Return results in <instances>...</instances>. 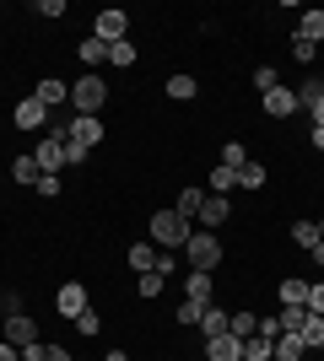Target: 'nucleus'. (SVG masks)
Returning a JSON list of instances; mask_svg holds the SVG:
<instances>
[{
  "instance_id": "18",
  "label": "nucleus",
  "mask_w": 324,
  "mask_h": 361,
  "mask_svg": "<svg viewBox=\"0 0 324 361\" xmlns=\"http://www.w3.org/2000/svg\"><path fill=\"white\" fill-rule=\"evenodd\" d=\"M195 92H200V81H195V75H184V71L168 75V97H173V103H189Z\"/></svg>"
},
{
  "instance_id": "23",
  "label": "nucleus",
  "mask_w": 324,
  "mask_h": 361,
  "mask_svg": "<svg viewBox=\"0 0 324 361\" xmlns=\"http://www.w3.org/2000/svg\"><path fill=\"white\" fill-rule=\"evenodd\" d=\"M76 54H81L87 65H108V44H103V38H81Z\"/></svg>"
},
{
  "instance_id": "29",
  "label": "nucleus",
  "mask_w": 324,
  "mask_h": 361,
  "mask_svg": "<svg viewBox=\"0 0 324 361\" xmlns=\"http://www.w3.org/2000/svg\"><path fill=\"white\" fill-rule=\"evenodd\" d=\"M308 324V307H281V334H297Z\"/></svg>"
},
{
  "instance_id": "39",
  "label": "nucleus",
  "mask_w": 324,
  "mask_h": 361,
  "mask_svg": "<svg viewBox=\"0 0 324 361\" xmlns=\"http://www.w3.org/2000/svg\"><path fill=\"white\" fill-rule=\"evenodd\" d=\"M0 313L16 318V313H22V297H16V291H0Z\"/></svg>"
},
{
  "instance_id": "21",
  "label": "nucleus",
  "mask_w": 324,
  "mask_h": 361,
  "mask_svg": "<svg viewBox=\"0 0 324 361\" xmlns=\"http://www.w3.org/2000/svg\"><path fill=\"white\" fill-rule=\"evenodd\" d=\"M227 318H232V313H222V307H205V313H200V329H205V340L227 334Z\"/></svg>"
},
{
  "instance_id": "20",
  "label": "nucleus",
  "mask_w": 324,
  "mask_h": 361,
  "mask_svg": "<svg viewBox=\"0 0 324 361\" xmlns=\"http://www.w3.org/2000/svg\"><path fill=\"white\" fill-rule=\"evenodd\" d=\"M292 243H297V248H308V254H313V248H319V221H292Z\"/></svg>"
},
{
  "instance_id": "40",
  "label": "nucleus",
  "mask_w": 324,
  "mask_h": 361,
  "mask_svg": "<svg viewBox=\"0 0 324 361\" xmlns=\"http://www.w3.org/2000/svg\"><path fill=\"white\" fill-rule=\"evenodd\" d=\"M38 16H65V0H38Z\"/></svg>"
},
{
  "instance_id": "3",
  "label": "nucleus",
  "mask_w": 324,
  "mask_h": 361,
  "mask_svg": "<svg viewBox=\"0 0 324 361\" xmlns=\"http://www.w3.org/2000/svg\"><path fill=\"white\" fill-rule=\"evenodd\" d=\"M108 103V87H103V75H81L76 87H71V108L76 114H87V119H97Z\"/></svg>"
},
{
  "instance_id": "25",
  "label": "nucleus",
  "mask_w": 324,
  "mask_h": 361,
  "mask_svg": "<svg viewBox=\"0 0 324 361\" xmlns=\"http://www.w3.org/2000/svg\"><path fill=\"white\" fill-rule=\"evenodd\" d=\"M270 345H276V340H265V334H248V340H244V361H270Z\"/></svg>"
},
{
  "instance_id": "30",
  "label": "nucleus",
  "mask_w": 324,
  "mask_h": 361,
  "mask_svg": "<svg viewBox=\"0 0 324 361\" xmlns=\"http://www.w3.org/2000/svg\"><path fill=\"white\" fill-rule=\"evenodd\" d=\"M162 286H168V275H140V281H136V291H140V297H146V302H152V297H162Z\"/></svg>"
},
{
  "instance_id": "32",
  "label": "nucleus",
  "mask_w": 324,
  "mask_h": 361,
  "mask_svg": "<svg viewBox=\"0 0 324 361\" xmlns=\"http://www.w3.org/2000/svg\"><path fill=\"white\" fill-rule=\"evenodd\" d=\"M319 97H324V81H319V75H308V81L297 87V103L308 108V103H319Z\"/></svg>"
},
{
  "instance_id": "7",
  "label": "nucleus",
  "mask_w": 324,
  "mask_h": 361,
  "mask_svg": "<svg viewBox=\"0 0 324 361\" xmlns=\"http://www.w3.org/2000/svg\"><path fill=\"white\" fill-rule=\"evenodd\" d=\"M6 345H16V350H28V345H38V324H32L28 313H16V318H6V334H0Z\"/></svg>"
},
{
  "instance_id": "17",
  "label": "nucleus",
  "mask_w": 324,
  "mask_h": 361,
  "mask_svg": "<svg viewBox=\"0 0 324 361\" xmlns=\"http://www.w3.org/2000/svg\"><path fill=\"white\" fill-rule=\"evenodd\" d=\"M200 205H205V189H184V195L173 200V211L184 216V221H200Z\"/></svg>"
},
{
  "instance_id": "38",
  "label": "nucleus",
  "mask_w": 324,
  "mask_h": 361,
  "mask_svg": "<svg viewBox=\"0 0 324 361\" xmlns=\"http://www.w3.org/2000/svg\"><path fill=\"white\" fill-rule=\"evenodd\" d=\"M313 49H319V44H308V38H292V60L313 65Z\"/></svg>"
},
{
  "instance_id": "9",
  "label": "nucleus",
  "mask_w": 324,
  "mask_h": 361,
  "mask_svg": "<svg viewBox=\"0 0 324 361\" xmlns=\"http://www.w3.org/2000/svg\"><path fill=\"white\" fill-rule=\"evenodd\" d=\"M124 259H130V270H136V275H152V270H157V259H162V248L146 238V243H130V254H124Z\"/></svg>"
},
{
  "instance_id": "5",
  "label": "nucleus",
  "mask_w": 324,
  "mask_h": 361,
  "mask_svg": "<svg viewBox=\"0 0 324 361\" xmlns=\"http://www.w3.org/2000/svg\"><path fill=\"white\" fill-rule=\"evenodd\" d=\"M92 38H103V44H124V38H130V16H124V11H97Z\"/></svg>"
},
{
  "instance_id": "46",
  "label": "nucleus",
  "mask_w": 324,
  "mask_h": 361,
  "mask_svg": "<svg viewBox=\"0 0 324 361\" xmlns=\"http://www.w3.org/2000/svg\"><path fill=\"white\" fill-rule=\"evenodd\" d=\"M313 264H319V270H324V243H319V248H313Z\"/></svg>"
},
{
  "instance_id": "4",
  "label": "nucleus",
  "mask_w": 324,
  "mask_h": 361,
  "mask_svg": "<svg viewBox=\"0 0 324 361\" xmlns=\"http://www.w3.org/2000/svg\"><path fill=\"white\" fill-rule=\"evenodd\" d=\"M65 140H71L76 151H92L97 140H103V119H87V114H76V119L65 124Z\"/></svg>"
},
{
  "instance_id": "45",
  "label": "nucleus",
  "mask_w": 324,
  "mask_h": 361,
  "mask_svg": "<svg viewBox=\"0 0 324 361\" xmlns=\"http://www.w3.org/2000/svg\"><path fill=\"white\" fill-rule=\"evenodd\" d=\"M0 361H16V345H6V340H0Z\"/></svg>"
},
{
  "instance_id": "34",
  "label": "nucleus",
  "mask_w": 324,
  "mask_h": 361,
  "mask_svg": "<svg viewBox=\"0 0 324 361\" xmlns=\"http://www.w3.org/2000/svg\"><path fill=\"white\" fill-rule=\"evenodd\" d=\"M254 87H260V92H276V87H281L276 65H260V71H254Z\"/></svg>"
},
{
  "instance_id": "35",
  "label": "nucleus",
  "mask_w": 324,
  "mask_h": 361,
  "mask_svg": "<svg viewBox=\"0 0 324 361\" xmlns=\"http://www.w3.org/2000/svg\"><path fill=\"white\" fill-rule=\"evenodd\" d=\"M32 189H38V195H44V200H54V195H60V189H65V183H60V173H44V178L32 183Z\"/></svg>"
},
{
  "instance_id": "48",
  "label": "nucleus",
  "mask_w": 324,
  "mask_h": 361,
  "mask_svg": "<svg viewBox=\"0 0 324 361\" xmlns=\"http://www.w3.org/2000/svg\"><path fill=\"white\" fill-rule=\"evenodd\" d=\"M319 238H324V216H319Z\"/></svg>"
},
{
  "instance_id": "47",
  "label": "nucleus",
  "mask_w": 324,
  "mask_h": 361,
  "mask_svg": "<svg viewBox=\"0 0 324 361\" xmlns=\"http://www.w3.org/2000/svg\"><path fill=\"white\" fill-rule=\"evenodd\" d=\"M103 361H130V356H124V350H108V356Z\"/></svg>"
},
{
  "instance_id": "27",
  "label": "nucleus",
  "mask_w": 324,
  "mask_h": 361,
  "mask_svg": "<svg viewBox=\"0 0 324 361\" xmlns=\"http://www.w3.org/2000/svg\"><path fill=\"white\" fill-rule=\"evenodd\" d=\"M244 162H248V146H244V140H227V146H222V167H232V173H238Z\"/></svg>"
},
{
  "instance_id": "2",
  "label": "nucleus",
  "mask_w": 324,
  "mask_h": 361,
  "mask_svg": "<svg viewBox=\"0 0 324 361\" xmlns=\"http://www.w3.org/2000/svg\"><path fill=\"white\" fill-rule=\"evenodd\" d=\"M184 259L195 264V270H205V275H211L216 264H222V238H216V232H205V226H200V232H189Z\"/></svg>"
},
{
  "instance_id": "43",
  "label": "nucleus",
  "mask_w": 324,
  "mask_h": 361,
  "mask_svg": "<svg viewBox=\"0 0 324 361\" xmlns=\"http://www.w3.org/2000/svg\"><path fill=\"white\" fill-rule=\"evenodd\" d=\"M308 114H313V124L324 130V97H319V103H308Z\"/></svg>"
},
{
  "instance_id": "14",
  "label": "nucleus",
  "mask_w": 324,
  "mask_h": 361,
  "mask_svg": "<svg viewBox=\"0 0 324 361\" xmlns=\"http://www.w3.org/2000/svg\"><path fill=\"white\" fill-rule=\"evenodd\" d=\"M232 216V205H227V195H205V205H200V226L211 232V226H222Z\"/></svg>"
},
{
  "instance_id": "28",
  "label": "nucleus",
  "mask_w": 324,
  "mask_h": 361,
  "mask_svg": "<svg viewBox=\"0 0 324 361\" xmlns=\"http://www.w3.org/2000/svg\"><path fill=\"white\" fill-rule=\"evenodd\" d=\"M11 178H16V183H38L44 173H38V162H32V157H16V162H11Z\"/></svg>"
},
{
  "instance_id": "24",
  "label": "nucleus",
  "mask_w": 324,
  "mask_h": 361,
  "mask_svg": "<svg viewBox=\"0 0 324 361\" xmlns=\"http://www.w3.org/2000/svg\"><path fill=\"white\" fill-rule=\"evenodd\" d=\"M238 189H265V162H244L238 167Z\"/></svg>"
},
{
  "instance_id": "16",
  "label": "nucleus",
  "mask_w": 324,
  "mask_h": 361,
  "mask_svg": "<svg viewBox=\"0 0 324 361\" xmlns=\"http://www.w3.org/2000/svg\"><path fill=\"white\" fill-rule=\"evenodd\" d=\"M281 307H303V302H308V281H303V275H292V281H281Z\"/></svg>"
},
{
  "instance_id": "13",
  "label": "nucleus",
  "mask_w": 324,
  "mask_h": 361,
  "mask_svg": "<svg viewBox=\"0 0 324 361\" xmlns=\"http://www.w3.org/2000/svg\"><path fill=\"white\" fill-rule=\"evenodd\" d=\"M308 345H303V334H276V345H270V361H303Z\"/></svg>"
},
{
  "instance_id": "10",
  "label": "nucleus",
  "mask_w": 324,
  "mask_h": 361,
  "mask_svg": "<svg viewBox=\"0 0 324 361\" xmlns=\"http://www.w3.org/2000/svg\"><path fill=\"white\" fill-rule=\"evenodd\" d=\"M205 361H244V340H238V334H216V340H205Z\"/></svg>"
},
{
  "instance_id": "12",
  "label": "nucleus",
  "mask_w": 324,
  "mask_h": 361,
  "mask_svg": "<svg viewBox=\"0 0 324 361\" xmlns=\"http://www.w3.org/2000/svg\"><path fill=\"white\" fill-rule=\"evenodd\" d=\"M44 124H49V108L38 103V97L16 103V130H44Z\"/></svg>"
},
{
  "instance_id": "8",
  "label": "nucleus",
  "mask_w": 324,
  "mask_h": 361,
  "mask_svg": "<svg viewBox=\"0 0 324 361\" xmlns=\"http://www.w3.org/2000/svg\"><path fill=\"white\" fill-rule=\"evenodd\" d=\"M297 108H303V103H297V92H292V87H276V92H265V114H270V119H292Z\"/></svg>"
},
{
  "instance_id": "26",
  "label": "nucleus",
  "mask_w": 324,
  "mask_h": 361,
  "mask_svg": "<svg viewBox=\"0 0 324 361\" xmlns=\"http://www.w3.org/2000/svg\"><path fill=\"white\" fill-rule=\"evenodd\" d=\"M297 334H303V345H308V350H324V318L308 313V324H303Z\"/></svg>"
},
{
  "instance_id": "36",
  "label": "nucleus",
  "mask_w": 324,
  "mask_h": 361,
  "mask_svg": "<svg viewBox=\"0 0 324 361\" xmlns=\"http://www.w3.org/2000/svg\"><path fill=\"white\" fill-rule=\"evenodd\" d=\"M200 313H205V307H200V302H179V313H173V318H179V324H200Z\"/></svg>"
},
{
  "instance_id": "11",
  "label": "nucleus",
  "mask_w": 324,
  "mask_h": 361,
  "mask_svg": "<svg viewBox=\"0 0 324 361\" xmlns=\"http://www.w3.org/2000/svg\"><path fill=\"white\" fill-rule=\"evenodd\" d=\"M32 97H38V103H44L49 114H54V108H60V103H71V87H65V81H54V75H44V81H38V92H32Z\"/></svg>"
},
{
  "instance_id": "44",
  "label": "nucleus",
  "mask_w": 324,
  "mask_h": 361,
  "mask_svg": "<svg viewBox=\"0 0 324 361\" xmlns=\"http://www.w3.org/2000/svg\"><path fill=\"white\" fill-rule=\"evenodd\" d=\"M308 146H319V151H324V130H319V124L308 130Z\"/></svg>"
},
{
  "instance_id": "31",
  "label": "nucleus",
  "mask_w": 324,
  "mask_h": 361,
  "mask_svg": "<svg viewBox=\"0 0 324 361\" xmlns=\"http://www.w3.org/2000/svg\"><path fill=\"white\" fill-rule=\"evenodd\" d=\"M108 65H136V44H130V38H124V44H108Z\"/></svg>"
},
{
  "instance_id": "22",
  "label": "nucleus",
  "mask_w": 324,
  "mask_h": 361,
  "mask_svg": "<svg viewBox=\"0 0 324 361\" xmlns=\"http://www.w3.org/2000/svg\"><path fill=\"white\" fill-rule=\"evenodd\" d=\"M205 183H211V195H227V189H238V173L216 162V167H211V178H205Z\"/></svg>"
},
{
  "instance_id": "37",
  "label": "nucleus",
  "mask_w": 324,
  "mask_h": 361,
  "mask_svg": "<svg viewBox=\"0 0 324 361\" xmlns=\"http://www.w3.org/2000/svg\"><path fill=\"white\" fill-rule=\"evenodd\" d=\"M71 324H76L81 334H97V329H103V318H97L92 307H87V313H76V318H71Z\"/></svg>"
},
{
  "instance_id": "33",
  "label": "nucleus",
  "mask_w": 324,
  "mask_h": 361,
  "mask_svg": "<svg viewBox=\"0 0 324 361\" xmlns=\"http://www.w3.org/2000/svg\"><path fill=\"white\" fill-rule=\"evenodd\" d=\"M313 318H324V281H308V302H303Z\"/></svg>"
},
{
  "instance_id": "1",
  "label": "nucleus",
  "mask_w": 324,
  "mask_h": 361,
  "mask_svg": "<svg viewBox=\"0 0 324 361\" xmlns=\"http://www.w3.org/2000/svg\"><path fill=\"white\" fill-rule=\"evenodd\" d=\"M189 232H195V221H184L179 211H157L152 221H146V238L162 248V254H173V248H184Z\"/></svg>"
},
{
  "instance_id": "41",
  "label": "nucleus",
  "mask_w": 324,
  "mask_h": 361,
  "mask_svg": "<svg viewBox=\"0 0 324 361\" xmlns=\"http://www.w3.org/2000/svg\"><path fill=\"white\" fill-rule=\"evenodd\" d=\"M44 361H71V350L65 345H44Z\"/></svg>"
},
{
  "instance_id": "6",
  "label": "nucleus",
  "mask_w": 324,
  "mask_h": 361,
  "mask_svg": "<svg viewBox=\"0 0 324 361\" xmlns=\"http://www.w3.org/2000/svg\"><path fill=\"white\" fill-rule=\"evenodd\" d=\"M54 307H60V318L87 313V307H92V302H87V286H81V281H65V286L54 291Z\"/></svg>"
},
{
  "instance_id": "15",
  "label": "nucleus",
  "mask_w": 324,
  "mask_h": 361,
  "mask_svg": "<svg viewBox=\"0 0 324 361\" xmlns=\"http://www.w3.org/2000/svg\"><path fill=\"white\" fill-rule=\"evenodd\" d=\"M184 297H189V302H200V307H211V275H205V270L184 275Z\"/></svg>"
},
{
  "instance_id": "42",
  "label": "nucleus",
  "mask_w": 324,
  "mask_h": 361,
  "mask_svg": "<svg viewBox=\"0 0 324 361\" xmlns=\"http://www.w3.org/2000/svg\"><path fill=\"white\" fill-rule=\"evenodd\" d=\"M16 361H44V345H28V350H16Z\"/></svg>"
},
{
  "instance_id": "19",
  "label": "nucleus",
  "mask_w": 324,
  "mask_h": 361,
  "mask_svg": "<svg viewBox=\"0 0 324 361\" xmlns=\"http://www.w3.org/2000/svg\"><path fill=\"white\" fill-rule=\"evenodd\" d=\"M297 38L319 44V38H324V11H303V16H297Z\"/></svg>"
}]
</instances>
